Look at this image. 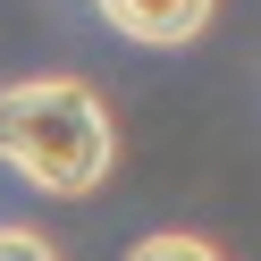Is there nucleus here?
<instances>
[{
  "label": "nucleus",
  "mask_w": 261,
  "mask_h": 261,
  "mask_svg": "<svg viewBox=\"0 0 261 261\" xmlns=\"http://www.w3.org/2000/svg\"><path fill=\"white\" fill-rule=\"evenodd\" d=\"M0 160H17L42 194H93L118 160L110 110L85 76H25L0 93Z\"/></svg>",
  "instance_id": "1"
},
{
  "label": "nucleus",
  "mask_w": 261,
  "mask_h": 261,
  "mask_svg": "<svg viewBox=\"0 0 261 261\" xmlns=\"http://www.w3.org/2000/svg\"><path fill=\"white\" fill-rule=\"evenodd\" d=\"M93 9H101L110 34L143 42V51H177L211 25V0H93Z\"/></svg>",
  "instance_id": "2"
},
{
  "label": "nucleus",
  "mask_w": 261,
  "mask_h": 261,
  "mask_svg": "<svg viewBox=\"0 0 261 261\" xmlns=\"http://www.w3.org/2000/svg\"><path fill=\"white\" fill-rule=\"evenodd\" d=\"M126 261H219V253H211L202 236H143Z\"/></svg>",
  "instance_id": "3"
},
{
  "label": "nucleus",
  "mask_w": 261,
  "mask_h": 261,
  "mask_svg": "<svg viewBox=\"0 0 261 261\" xmlns=\"http://www.w3.org/2000/svg\"><path fill=\"white\" fill-rule=\"evenodd\" d=\"M0 261H59V253L34 236V227H0Z\"/></svg>",
  "instance_id": "4"
}]
</instances>
